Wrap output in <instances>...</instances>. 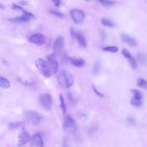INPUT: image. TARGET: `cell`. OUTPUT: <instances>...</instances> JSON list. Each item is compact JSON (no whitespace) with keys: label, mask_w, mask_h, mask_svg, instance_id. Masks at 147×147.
Here are the masks:
<instances>
[{"label":"cell","mask_w":147,"mask_h":147,"mask_svg":"<svg viewBox=\"0 0 147 147\" xmlns=\"http://www.w3.org/2000/svg\"><path fill=\"white\" fill-rule=\"evenodd\" d=\"M57 81L61 87L68 88L71 87L74 84V77L68 71L63 69L58 74L57 76Z\"/></svg>","instance_id":"obj_1"},{"label":"cell","mask_w":147,"mask_h":147,"mask_svg":"<svg viewBox=\"0 0 147 147\" xmlns=\"http://www.w3.org/2000/svg\"><path fill=\"white\" fill-rule=\"evenodd\" d=\"M36 66L40 73L45 78H50L52 75V71L48 63L42 59L38 58L35 61Z\"/></svg>","instance_id":"obj_2"},{"label":"cell","mask_w":147,"mask_h":147,"mask_svg":"<svg viewBox=\"0 0 147 147\" xmlns=\"http://www.w3.org/2000/svg\"><path fill=\"white\" fill-rule=\"evenodd\" d=\"M63 128L65 132L69 134H75L76 132V123L70 115H64L63 122Z\"/></svg>","instance_id":"obj_3"},{"label":"cell","mask_w":147,"mask_h":147,"mask_svg":"<svg viewBox=\"0 0 147 147\" xmlns=\"http://www.w3.org/2000/svg\"><path fill=\"white\" fill-rule=\"evenodd\" d=\"M70 16L73 21L76 24H81L84 21L86 14L84 12L78 9H72L70 10Z\"/></svg>","instance_id":"obj_4"},{"label":"cell","mask_w":147,"mask_h":147,"mask_svg":"<svg viewBox=\"0 0 147 147\" xmlns=\"http://www.w3.org/2000/svg\"><path fill=\"white\" fill-rule=\"evenodd\" d=\"M28 40L29 42L32 44H33L38 46H41L45 44L46 41V38H45V36L43 34L40 33H36L31 34L28 37Z\"/></svg>","instance_id":"obj_5"},{"label":"cell","mask_w":147,"mask_h":147,"mask_svg":"<svg viewBox=\"0 0 147 147\" xmlns=\"http://www.w3.org/2000/svg\"><path fill=\"white\" fill-rule=\"evenodd\" d=\"M39 102L41 106L45 110H49L52 105V99L48 93H44L40 95L38 98Z\"/></svg>","instance_id":"obj_6"},{"label":"cell","mask_w":147,"mask_h":147,"mask_svg":"<svg viewBox=\"0 0 147 147\" xmlns=\"http://www.w3.org/2000/svg\"><path fill=\"white\" fill-rule=\"evenodd\" d=\"M47 61L49 64L53 74H56L59 70V62L57 56L55 53H51L46 56Z\"/></svg>","instance_id":"obj_7"},{"label":"cell","mask_w":147,"mask_h":147,"mask_svg":"<svg viewBox=\"0 0 147 147\" xmlns=\"http://www.w3.org/2000/svg\"><path fill=\"white\" fill-rule=\"evenodd\" d=\"M71 35L72 37L76 39L79 44L82 47H86L87 46V41L85 36L80 32L75 31L73 28H71L70 30Z\"/></svg>","instance_id":"obj_8"},{"label":"cell","mask_w":147,"mask_h":147,"mask_svg":"<svg viewBox=\"0 0 147 147\" xmlns=\"http://www.w3.org/2000/svg\"><path fill=\"white\" fill-rule=\"evenodd\" d=\"M64 46V38L63 36L59 35L55 39L53 44V51L55 54L60 55L62 52Z\"/></svg>","instance_id":"obj_9"},{"label":"cell","mask_w":147,"mask_h":147,"mask_svg":"<svg viewBox=\"0 0 147 147\" xmlns=\"http://www.w3.org/2000/svg\"><path fill=\"white\" fill-rule=\"evenodd\" d=\"M31 139L30 136L26 129L23 127L20 131L18 134V146H23L26 144Z\"/></svg>","instance_id":"obj_10"},{"label":"cell","mask_w":147,"mask_h":147,"mask_svg":"<svg viewBox=\"0 0 147 147\" xmlns=\"http://www.w3.org/2000/svg\"><path fill=\"white\" fill-rule=\"evenodd\" d=\"M25 115L27 119L34 125L38 124L41 120V116L40 114L35 111H28L25 113Z\"/></svg>","instance_id":"obj_11"},{"label":"cell","mask_w":147,"mask_h":147,"mask_svg":"<svg viewBox=\"0 0 147 147\" xmlns=\"http://www.w3.org/2000/svg\"><path fill=\"white\" fill-rule=\"evenodd\" d=\"M122 54L128 60V62H129L130 65L133 68H137V61L132 56V55L130 54V53L129 52V51L127 49L123 48L122 50Z\"/></svg>","instance_id":"obj_12"},{"label":"cell","mask_w":147,"mask_h":147,"mask_svg":"<svg viewBox=\"0 0 147 147\" xmlns=\"http://www.w3.org/2000/svg\"><path fill=\"white\" fill-rule=\"evenodd\" d=\"M31 145L34 147H44V141L39 133H36L33 135L31 140Z\"/></svg>","instance_id":"obj_13"},{"label":"cell","mask_w":147,"mask_h":147,"mask_svg":"<svg viewBox=\"0 0 147 147\" xmlns=\"http://www.w3.org/2000/svg\"><path fill=\"white\" fill-rule=\"evenodd\" d=\"M68 60L70 63L76 67H82L85 64V61L83 59L76 57H69Z\"/></svg>","instance_id":"obj_14"},{"label":"cell","mask_w":147,"mask_h":147,"mask_svg":"<svg viewBox=\"0 0 147 147\" xmlns=\"http://www.w3.org/2000/svg\"><path fill=\"white\" fill-rule=\"evenodd\" d=\"M121 38L125 42L127 43L128 44H129L131 46L134 47L136 46L137 45V42L136 40V39H134L133 37L125 34V33H122L121 34Z\"/></svg>","instance_id":"obj_15"},{"label":"cell","mask_w":147,"mask_h":147,"mask_svg":"<svg viewBox=\"0 0 147 147\" xmlns=\"http://www.w3.org/2000/svg\"><path fill=\"white\" fill-rule=\"evenodd\" d=\"M31 17L29 16L24 14L23 16L20 17H16L14 18H9L8 21L11 22H16V23H20V22H26L30 20Z\"/></svg>","instance_id":"obj_16"},{"label":"cell","mask_w":147,"mask_h":147,"mask_svg":"<svg viewBox=\"0 0 147 147\" xmlns=\"http://www.w3.org/2000/svg\"><path fill=\"white\" fill-rule=\"evenodd\" d=\"M137 59L138 60V62H140L142 65H147V55H146L142 53H139L137 55Z\"/></svg>","instance_id":"obj_17"},{"label":"cell","mask_w":147,"mask_h":147,"mask_svg":"<svg viewBox=\"0 0 147 147\" xmlns=\"http://www.w3.org/2000/svg\"><path fill=\"white\" fill-rule=\"evenodd\" d=\"M0 86L2 88L7 89L10 87V83L6 78L1 76L0 77Z\"/></svg>","instance_id":"obj_18"},{"label":"cell","mask_w":147,"mask_h":147,"mask_svg":"<svg viewBox=\"0 0 147 147\" xmlns=\"http://www.w3.org/2000/svg\"><path fill=\"white\" fill-rule=\"evenodd\" d=\"M137 86L143 89L147 90V81L142 78H138L137 79Z\"/></svg>","instance_id":"obj_19"},{"label":"cell","mask_w":147,"mask_h":147,"mask_svg":"<svg viewBox=\"0 0 147 147\" xmlns=\"http://www.w3.org/2000/svg\"><path fill=\"white\" fill-rule=\"evenodd\" d=\"M101 23L103 26H105L107 27L113 28L115 26V24L111 21L105 18H102L101 19Z\"/></svg>","instance_id":"obj_20"},{"label":"cell","mask_w":147,"mask_h":147,"mask_svg":"<svg viewBox=\"0 0 147 147\" xmlns=\"http://www.w3.org/2000/svg\"><path fill=\"white\" fill-rule=\"evenodd\" d=\"M59 100H60V106L63 113L65 114L66 113L67 107H66L64 99L63 96L62 95V94L59 95Z\"/></svg>","instance_id":"obj_21"},{"label":"cell","mask_w":147,"mask_h":147,"mask_svg":"<svg viewBox=\"0 0 147 147\" xmlns=\"http://www.w3.org/2000/svg\"><path fill=\"white\" fill-rule=\"evenodd\" d=\"M99 2L105 7H109L115 5V2L112 0H98Z\"/></svg>","instance_id":"obj_22"},{"label":"cell","mask_w":147,"mask_h":147,"mask_svg":"<svg viewBox=\"0 0 147 147\" xmlns=\"http://www.w3.org/2000/svg\"><path fill=\"white\" fill-rule=\"evenodd\" d=\"M131 92L133 94V98L139 99V100H142V94L137 89H133L131 90Z\"/></svg>","instance_id":"obj_23"},{"label":"cell","mask_w":147,"mask_h":147,"mask_svg":"<svg viewBox=\"0 0 147 147\" xmlns=\"http://www.w3.org/2000/svg\"><path fill=\"white\" fill-rule=\"evenodd\" d=\"M103 51L106 52H110L112 53H115L118 52V48L115 46H107L103 48Z\"/></svg>","instance_id":"obj_24"},{"label":"cell","mask_w":147,"mask_h":147,"mask_svg":"<svg viewBox=\"0 0 147 147\" xmlns=\"http://www.w3.org/2000/svg\"><path fill=\"white\" fill-rule=\"evenodd\" d=\"M16 80L18 82H19L21 84H23L25 86H32V84H33V82L28 81V80H26L24 79H22V78H20V77H17L16 78Z\"/></svg>","instance_id":"obj_25"},{"label":"cell","mask_w":147,"mask_h":147,"mask_svg":"<svg viewBox=\"0 0 147 147\" xmlns=\"http://www.w3.org/2000/svg\"><path fill=\"white\" fill-rule=\"evenodd\" d=\"M22 125V123L21 122H12L9 123V128L10 129H17L18 127H20Z\"/></svg>","instance_id":"obj_26"},{"label":"cell","mask_w":147,"mask_h":147,"mask_svg":"<svg viewBox=\"0 0 147 147\" xmlns=\"http://www.w3.org/2000/svg\"><path fill=\"white\" fill-rule=\"evenodd\" d=\"M100 69V64L99 61H96L95 63V64L94 65V67H93V73L95 75H97L99 72Z\"/></svg>","instance_id":"obj_27"},{"label":"cell","mask_w":147,"mask_h":147,"mask_svg":"<svg viewBox=\"0 0 147 147\" xmlns=\"http://www.w3.org/2000/svg\"><path fill=\"white\" fill-rule=\"evenodd\" d=\"M130 103L132 105L138 107V106H140L142 104V100L137 99L133 97L130 100Z\"/></svg>","instance_id":"obj_28"},{"label":"cell","mask_w":147,"mask_h":147,"mask_svg":"<svg viewBox=\"0 0 147 147\" xmlns=\"http://www.w3.org/2000/svg\"><path fill=\"white\" fill-rule=\"evenodd\" d=\"M49 13L51 14H52V15H53V16H55L56 17H57L62 18V17H64V14L62 13L57 11H56V10H49Z\"/></svg>","instance_id":"obj_29"},{"label":"cell","mask_w":147,"mask_h":147,"mask_svg":"<svg viewBox=\"0 0 147 147\" xmlns=\"http://www.w3.org/2000/svg\"><path fill=\"white\" fill-rule=\"evenodd\" d=\"M11 8L13 10H14L22 11V12L25 10L22 7H21V6H19V5L16 4V3H13V4L11 5Z\"/></svg>","instance_id":"obj_30"},{"label":"cell","mask_w":147,"mask_h":147,"mask_svg":"<svg viewBox=\"0 0 147 147\" xmlns=\"http://www.w3.org/2000/svg\"><path fill=\"white\" fill-rule=\"evenodd\" d=\"M127 121L131 125H134L136 123V119L133 116H128L127 118Z\"/></svg>","instance_id":"obj_31"},{"label":"cell","mask_w":147,"mask_h":147,"mask_svg":"<svg viewBox=\"0 0 147 147\" xmlns=\"http://www.w3.org/2000/svg\"><path fill=\"white\" fill-rule=\"evenodd\" d=\"M92 88L94 92H95V94H96L98 96H100V97H103V96H104L103 94L102 93H101L100 92H99V91L98 90V89H97L94 85L92 86Z\"/></svg>","instance_id":"obj_32"},{"label":"cell","mask_w":147,"mask_h":147,"mask_svg":"<svg viewBox=\"0 0 147 147\" xmlns=\"http://www.w3.org/2000/svg\"><path fill=\"white\" fill-rule=\"evenodd\" d=\"M52 1L54 5L56 7L60 6V5L61 4V1L60 0H52Z\"/></svg>","instance_id":"obj_33"},{"label":"cell","mask_w":147,"mask_h":147,"mask_svg":"<svg viewBox=\"0 0 147 147\" xmlns=\"http://www.w3.org/2000/svg\"><path fill=\"white\" fill-rule=\"evenodd\" d=\"M100 36H101V39L102 41L105 40L106 38V33L103 30H101L100 32Z\"/></svg>","instance_id":"obj_34"},{"label":"cell","mask_w":147,"mask_h":147,"mask_svg":"<svg viewBox=\"0 0 147 147\" xmlns=\"http://www.w3.org/2000/svg\"><path fill=\"white\" fill-rule=\"evenodd\" d=\"M63 147H69L66 140H64L63 143Z\"/></svg>","instance_id":"obj_35"},{"label":"cell","mask_w":147,"mask_h":147,"mask_svg":"<svg viewBox=\"0 0 147 147\" xmlns=\"http://www.w3.org/2000/svg\"><path fill=\"white\" fill-rule=\"evenodd\" d=\"M19 3L21 5H27V2L26 1H20L19 2Z\"/></svg>","instance_id":"obj_36"},{"label":"cell","mask_w":147,"mask_h":147,"mask_svg":"<svg viewBox=\"0 0 147 147\" xmlns=\"http://www.w3.org/2000/svg\"><path fill=\"white\" fill-rule=\"evenodd\" d=\"M85 1H89V0H85Z\"/></svg>","instance_id":"obj_37"}]
</instances>
